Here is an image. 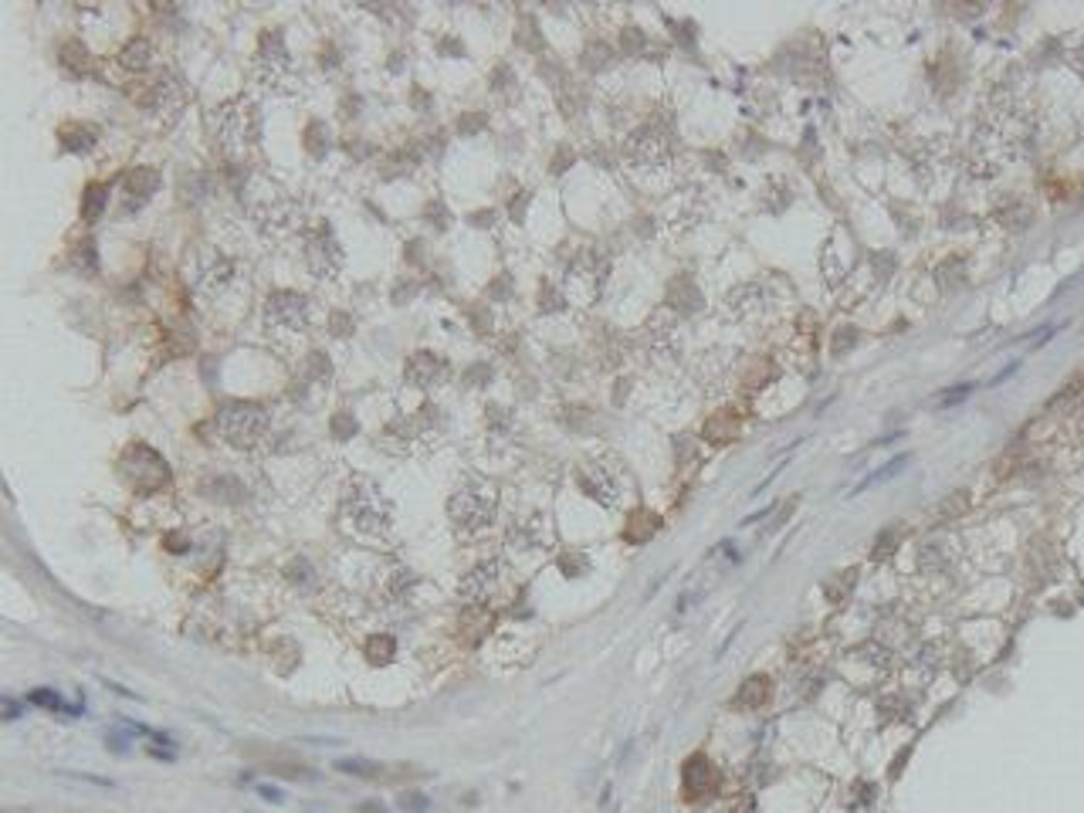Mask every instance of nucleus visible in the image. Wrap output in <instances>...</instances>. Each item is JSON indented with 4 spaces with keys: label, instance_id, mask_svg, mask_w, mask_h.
<instances>
[{
    "label": "nucleus",
    "instance_id": "nucleus-8",
    "mask_svg": "<svg viewBox=\"0 0 1084 813\" xmlns=\"http://www.w3.org/2000/svg\"><path fill=\"white\" fill-rule=\"evenodd\" d=\"M627 156H631L637 167H661V163H668V156H672V142H668V136L661 130H654V126H647V130L634 132L631 142H627Z\"/></svg>",
    "mask_w": 1084,
    "mask_h": 813
},
{
    "label": "nucleus",
    "instance_id": "nucleus-3",
    "mask_svg": "<svg viewBox=\"0 0 1084 813\" xmlns=\"http://www.w3.org/2000/svg\"><path fill=\"white\" fill-rule=\"evenodd\" d=\"M214 427H218L220 440H227L241 451H251L268 438L271 413L261 403H227L218 411Z\"/></svg>",
    "mask_w": 1084,
    "mask_h": 813
},
{
    "label": "nucleus",
    "instance_id": "nucleus-21",
    "mask_svg": "<svg viewBox=\"0 0 1084 813\" xmlns=\"http://www.w3.org/2000/svg\"><path fill=\"white\" fill-rule=\"evenodd\" d=\"M72 261H75L78 271H85V275H95L99 271V255H95V241H78L75 255H72Z\"/></svg>",
    "mask_w": 1084,
    "mask_h": 813
},
{
    "label": "nucleus",
    "instance_id": "nucleus-17",
    "mask_svg": "<svg viewBox=\"0 0 1084 813\" xmlns=\"http://www.w3.org/2000/svg\"><path fill=\"white\" fill-rule=\"evenodd\" d=\"M234 278H237L234 265H227V261H218V265H214V268L204 275V295L207 298H220L234 285Z\"/></svg>",
    "mask_w": 1084,
    "mask_h": 813
},
{
    "label": "nucleus",
    "instance_id": "nucleus-25",
    "mask_svg": "<svg viewBox=\"0 0 1084 813\" xmlns=\"http://www.w3.org/2000/svg\"><path fill=\"white\" fill-rule=\"evenodd\" d=\"M854 580H857V573H854V569H847V573H840V576H837L834 583H827V596H830V600H844V596L851 594Z\"/></svg>",
    "mask_w": 1084,
    "mask_h": 813
},
{
    "label": "nucleus",
    "instance_id": "nucleus-1",
    "mask_svg": "<svg viewBox=\"0 0 1084 813\" xmlns=\"http://www.w3.org/2000/svg\"><path fill=\"white\" fill-rule=\"evenodd\" d=\"M343 518L353 536L370 542H383L390 536V505L383 502V495L373 485H349L346 505H343Z\"/></svg>",
    "mask_w": 1084,
    "mask_h": 813
},
{
    "label": "nucleus",
    "instance_id": "nucleus-26",
    "mask_svg": "<svg viewBox=\"0 0 1084 813\" xmlns=\"http://www.w3.org/2000/svg\"><path fill=\"white\" fill-rule=\"evenodd\" d=\"M905 461H908V458H895V461H891L888 468H881V471H875V475H867L865 481H861V485H857V491L871 489V485H875V481H888L891 475H898V471H902V468H905Z\"/></svg>",
    "mask_w": 1084,
    "mask_h": 813
},
{
    "label": "nucleus",
    "instance_id": "nucleus-18",
    "mask_svg": "<svg viewBox=\"0 0 1084 813\" xmlns=\"http://www.w3.org/2000/svg\"><path fill=\"white\" fill-rule=\"evenodd\" d=\"M711 779H715V769H711L709 762H705V756H692V762L684 766V787H688V793H702V789H709Z\"/></svg>",
    "mask_w": 1084,
    "mask_h": 813
},
{
    "label": "nucleus",
    "instance_id": "nucleus-30",
    "mask_svg": "<svg viewBox=\"0 0 1084 813\" xmlns=\"http://www.w3.org/2000/svg\"><path fill=\"white\" fill-rule=\"evenodd\" d=\"M401 803H403V807H413V810H424V807H427V800H424V797H417V793H411V797H403Z\"/></svg>",
    "mask_w": 1084,
    "mask_h": 813
},
{
    "label": "nucleus",
    "instance_id": "nucleus-2",
    "mask_svg": "<svg viewBox=\"0 0 1084 813\" xmlns=\"http://www.w3.org/2000/svg\"><path fill=\"white\" fill-rule=\"evenodd\" d=\"M214 136L231 156L247 153L261 136V112L251 99H234V102L220 105L214 116Z\"/></svg>",
    "mask_w": 1084,
    "mask_h": 813
},
{
    "label": "nucleus",
    "instance_id": "nucleus-13",
    "mask_svg": "<svg viewBox=\"0 0 1084 813\" xmlns=\"http://www.w3.org/2000/svg\"><path fill=\"white\" fill-rule=\"evenodd\" d=\"M58 142H62L65 153L89 156L92 150H95V142H99V130L89 126V122H68V126H62V132H58Z\"/></svg>",
    "mask_w": 1084,
    "mask_h": 813
},
{
    "label": "nucleus",
    "instance_id": "nucleus-7",
    "mask_svg": "<svg viewBox=\"0 0 1084 813\" xmlns=\"http://www.w3.org/2000/svg\"><path fill=\"white\" fill-rule=\"evenodd\" d=\"M448 512H451V522L458 526V532H468V536H471V532H481L485 526H491V518H495V498L478 489H461L451 498Z\"/></svg>",
    "mask_w": 1084,
    "mask_h": 813
},
{
    "label": "nucleus",
    "instance_id": "nucleus-27",
    "mask_svg": "<svg viewBox=\"0 0 1084 813\" xmlns=\"http://www.w3.org/2000/svg\"><path fill=\"white\" fill-rule=\"evenodd\" d=\"M393 637H373L370 641V661H390L393 658Z\"/></svg>",
    "mask_w": 1084,
    "mask_h": 813
},
{
    "label": "nucleus",
    "instance_id": "nucleus-20",
    "mask_svg": "<svg viewBox=\"0 0 1084 813\" xmlns=\"http://www.w3.org/2000/svg\"><path fill=\"white\" fill-rule=\"evenodd\" d=\"M949 539H929L925 546H922V566L925 569H939L949 563V546H945Z\"/></svg>",
    "mask_w": 1084,
    "mask_h": 813
},
{
    "label": "nucleus",
    "instance_id": "nucleus-22",
    "mask_svg": "<svg viewBox=\"0 0 1084 813\" xmlns=\"http://www.w3.org/2000/svg\"><path fill=\"white\" fill-rule=\"evenodd\" d=\"M62 65H65V68H75L78 75H89V72H92L89 52H85V48H78V44H65V54H62Z\"/></svg>",
    "mask_w": 1084,
    "mask_h": 813
},
{
    "label": "nucleus",
    "instance_id": "nucleus-10",
    "mask_svg": "<svg viewBox=\"0 0 1084 813\" xmlns=\"http://www.w3.org/2000/svg\"><path fill=\"white\" fill-rule=\"evenodd\" d=\"M403 376L411 380L413 387H440L444 380H448V363L440 360V356H434L431 349H421V353H413L411 360H407V366H403Z\"/></svg>",
    "mask_w": 1084,
    "mask_h": 813
},
{
    "label": "nucleus",
    "instance_id": "nucleus-12",
    "mask_svg": "<svg viewBox=\"0 0 1084 813\" xmlns=\"http://www.w3.org/2000/svg\"><path fill=\"white\" fill-rule=\"evenodd\" d=\"M502 580V563H481L468 573L461 580V596L478 604V600H489V594H495V586Z\"/></svg>",
    "mask_w": 1084,
    "mask_h": 813
},
{
    "label": "nucleus",
    "instance_id": "nucleus-15",
    "mask_svg": "<svg viewBox=\"0 0 1084 813\" xmlns=\"http://www.w3.org/2000/svg\"><path fill=\"white\" fill-rule=\"evenodd\" d=\"M119 65L126 68L130 75H142L146 68L153 65V44L146 38H130L119 52Z\"/></svg>",
    "mask_w": 1084,
    "mask_h": 813
},
{
    "label": "nucleus",
    "instance_id": "nucleus-4",
    "mask_svg": "<svg viewBox=\"0 0 1084 813\" xmlns=\"http://www.w3.org/2000/svg\"><path fill=\"white\" fill-rule=\"evenodd\" d=\"M312 325L309 298L298 292H275L265 302V329L271 336H305Z\"/></svg>",
    "mask_w": 1084,
    "mask_h": 813
},
{
    "label": "nucleus",
    "instance_id": "nucleus-6",
    "mask_svg": "<svg viewBox=\"0 0 1084 813\" xmlns=\"http://www.w3.org/2000/svg\"><path fill=\"white\" fill-rule=\"evenodd\" d=\"M302 258H305V265H309V271L315 275V278H336L339 271H343L346 255H343V247H339L336 234L323 224V227H315V231L305 234Z\"/></svg>",
    "mask_w": 1084,
    "mask_h": 813
},
{
    "label": "nucleus",
    "instance_id": "nucleus-32",
    "mask_svg": "<svg viewBox=\"0 0 1084 813\" xmlns=\"http://www.w3.org/2000/svg\"><path fill=\"white\" fill-rule=\"evenodd\" d=\"M1078 434H1081V440H1084V413H1081V421H1078Z\"/></svg>",
    "mask_w": 1084,
    "mask_h": 813
},
{
    "label": "nucleus",
    "instance_id": "nucleus-11",
    "mask_svg": "<svg viewBox=\"0 0 1084 813\" xmlns=\"http://www.w3.org/2000/svg\"><path fill=\"white\" fill-rule=\"evenodd\" d=\"M160 187V177H156L153 169H130L126 177H122V183H119V190H122V210L130 214L132 207L140 210L150 197H153V190Z\"/></svg>",
    "mask_w": 1084,
    "mask_h": 813
},
{
    "label": "nucleus",
    "instance_id": "nucleus-5",
    "mask_svg": "<svg viewBox=\"0 0 1084 813\" xmlns=\"http://www.w3.org/2000/svg\"><path fill=\"white\" fill-rule=\"evenodd\" d=\"M255 75H258L261 85L268 89H285L292 85L295 78V62L285 48L282 31H265L258 44V54H255Z\"/></svg>",
    "mask_w": 1084,
    "mask_h": 813
},
{
    "label": "nucleus",
    "instance_id": "nucleus-14",
    "mask_svg": "<svg viewBox=\"0 0 1084 813\" xmlns=\"http://www.w3.org/2000/svg\"><path fill=\"white\" fill-rule=\"evenodd\" d=\"M413 586H417L413 573H407V569H401V566H390L387 573H383V580H380V594H383L387 604H403V600H411Z\"/></svg>",
    "mask_w": 1084,
    "mask_h": 813
},
{
    "label": "nucleus",
    "instance_id": "nucleus-19",
    "mask_svg": "<svg viewBox=\"0 0 1084 813\" xmlns=\"http://www.w3.org/2000/svg\"><path fill=\"white\" fill-rule=\"evenodd\" d=\"M109 207V187L102 183H89L85 194H82V218L85 220H99Z\"/></svg>",
    "mask_w": 1084,
    "mask_h": 813
},
{
    "label": "nucleus",
    "instance_id": "nucleus-23",
    "mask_svg": "<svg viewBox=\"0 0 1084 813\" xmlns=\"http://www.w3.org/2000/svg\"><path fill=\"white\" fill-rule=\"evenodd\" d=\"M305 150H309L312 156H323L325 150H329V130H325L323 122H312L309 132H305Z\"/></svg>",
    "mask_w": 1084,
    "mask_h": 813
},
{
    "label": "nucleus",
    "instance_id": "nucleus-9",
    "mask_svg": "<svg viewBox=\"0 0 1084 813\" xmlns=\"http://www.w3.org/2000/svg\"><path fill=\"white\" fill-rule=\"evenodd\" d=\"M142 105H146L150 112H160V116H163V122H169V119L180 116L183 85L173 75H167V72H163V75L156 78V82H150V89H146V95H142Z\"/></svg>",
    "mask_w": 1084,
    "mask_h": 813
},
{
    "label": "nucleus",
    "instance_id": "nucleus-29",
    "mask_svg": "<svg viewBox=\"0 0 1084 813\" xmlns=\"http://www.w3.org/2000/svg\"><path fill=\"white\" fill-rule=\"evenodd\" d=\"M31 702H44V709H58V695H48V692H34Z\"/></svg>",
    "mask_w": 1084,
    "mask_h": 813
},
{
    "label": "nucleus",
    "instance_id": "nucleus-28",
    "mask_svg": "<svg viewBox=\"0 0 1084 813\" xmlns=\"http://www.w3.org/2000/svg\"><path fill=\"white\" fill-rule=\"evenodd\" d=\"M966 397H969V387L945 390V393H939V397H935V403H939V407H949V403H959V401H966Z\"/></svg>",
    "mask_w": 1084,
    "mask_h": 813
},
{
    "label": "nucleus",
    "instance_id": "nucleus-16",
    "mask_svg": "<svg viewBox=\"0 0 1084 813\" xmlns=\"http://www.w3.org/2000/svg\"><path fill=\"white\" fill-rule=\"evenodd\" d=\"M580 485L586 495H594L596 502L604 505H614V498H617V489H614V481H610V475H604L600 468H583L580 471Z\"/></svg>",
    "mask_w": 1084,
    "mask_h": 813
},
{
    "label": "nucleus",
    "instance_id": "nucleus-31",
    "mask_svg": "<svg viewBox=\"0 0 1084 813\" xmlns=\"http://www.w3.org/2000/svg\"><path fill=\"white\" fill-rule=\"evenodd\" d=\"M1071 65L1078 68V72H1081V75H1084V44H1081V48H1078V52H1071Z\"/></svg>",
    "mask_w": 1084,
    "mask_h": 813
},
{
    "label": "nucleus",
    "instance_id": "nucleus-24",
    "mask_svg": "<svg viewBox=\"0 0 1084 813\" xmlns=\"http://www.w3.org/2000/svg\"><path fill=\"white\" fill-rule=\"evenodd\" d=\"M766 692H769L766 678H752V682H746V688L739 692V702H749V705L756 709V705H762V702H766Z\"/></svg>",
    "mask_w": 1084,
    "mask_h": 813
}]
</instances>
